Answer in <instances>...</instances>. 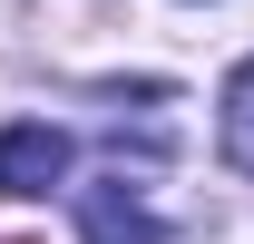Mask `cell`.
<instances>
[{
    "label": "cell",
    "mask_w": 254,
    "mask_h": 244,
    "mask_svg": "<svg viewBox=\"0 0 254 244\" xmlns=\"http://www.w3.org/2000/svg\"><path fill=\"white\" fill-rule=\"evenodd\" d=\"M59 176H68V127H49V118L0 127V195H49Z\"/></svg>",
    "instance_id": "obj_1"
},
{
    "label": "cell",
    "mask_w": 254,
    "mask_h": 244,
    "mask_svg": "<svg viewBox=\"0 0 254 244\" xmlns=\"http://www.w3.org/2000/svg\"><path fill=\"white\" fill-rule=\"evenodd\" d=\"M78 244H166V225L137 205L127 185H88V195H78Z\"/></svg>",
    "instance_id": "obj_2"
},
{
    "label": "cell",
    "mask_w": 254,
    "mask_h": 244,
    "mask_svg": "<svg viewBox=\"0 0 254 244\" xmlns=\"http://www.w3.org/2000/svg\"><path fill=\"white\" fill-rule=\"evenodd\" d=\"M225 166H235V176H254V59L225 78Z\"/></svg>",
    "instance_id": "obj_3"
}]
</instances>
